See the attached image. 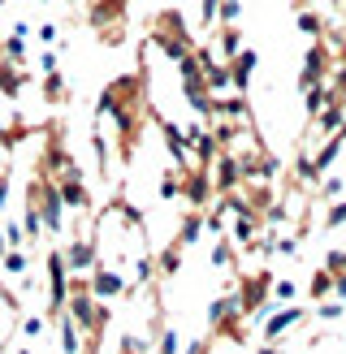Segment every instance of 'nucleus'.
Here are the masks:
<instances>
[{
	"mask_svg": "<svg viewBox=\"0 0 346 354\" xmlns=\"http://www.w3.org/2000/svg\"><path fill=\"white\" fill-rule=\"evenodd\" d=\"M95 117H113L117 121V138H121V160H134L138 143H143V117H147V86H143V69L121 74L100 91L95 100Z\"/></svg>",
	"mask_w": 346,
	"mask_h": 354,
	"instance_id": "obj_1",
	"label": "nucleus"
},
{
	"mask_svg": "<svg viewBox=\"0 0 346 354\" xmlns=\"http://www.w3.org/2000/svg\"><path fill=\"white\" fill-rule=\"evenodd\" d=\"M147 26H152V39L161 44V52H165L173 65L195 52V35L186 30V17H182L178 9H161V13H152V22H147Z\"/></svg>",
	"mask_w": 346,
	"mask_h": 354,
	"instance_id": "obj_2",
	"label": "nucleus"
},
{
	"mask_svg": "<svg viewBox=\"0 0 346 354\" xmlns=\"http://www.w3.org/2000/svg\"><path fill=\"white\" fill-rule=\"evenodd\" d=\"M86 290H91L100 303H109V298H121V294L130 290V281H126V272H117L113 263L95 259V263H91V272H86Z\"/></svg>",
	"mask_w": 346,
	"mask_h": 354,
	"instance_id": "obj_3",
	"label": "nucleus"
},
{
	"mask_svg": "<svg viewBox=\"0 0 346 354\" xmlns=\"http://www.w3.org/2000/svg\"><path fill=\"white\" fill-rule=\"evenodd\" d=\"M329 69H334L329 48H325L320 39H311L307 52H303V69H299V95L307 91V86H316V82H329Z\"/></svg>",
	"mask_w": 346,
	"mask_h": 354,
	"instance_id": "obj_4",
	"label": "nucleus"
},
{
	"mask_svg": "<svg viewBox=\"0 0 346 354\" xmlns=\"http://www.w3.org/2000/svg\"><path fill=\"white\" fill-rule=\"evenodd\" d=\"M65 294H69V268L61 259V246L48 251V315L65 311Z\"/></svg>",
	"mask_w": 346,
	"mask_h": 354,
	"instance_id": "obj_5",
	"label": "nucleus"
},
{
	"mask_svg": "<svg viewBox=\"0 0 346 354\" xmlns=\"http://www.w3.org/2000/svg\"><path fill=\"white\" fill-rule=\"evenodd\" d=\"M303 315H307V307H299V303H282L277 311H268L264 315V342H282L294 324H303Z\"/></svg>",
	"mask_w": 346,
	"mask_h": 354,
	"instance_id": "obj_6",
	"label": "nucleus"
},
{
	"mask_svg": "<svg viewBox=\"0 0 346 354\" xmlns=\"http://www.w3.org/2000/svg\"><path fill=\"white\" fill-rule=\"evenodd\" d=\"M208 177H212V190L217 194H230V190L242 186V165L234 160L230 151H217V160L208 165Z\"/></svg>",
	"mask_w": 346,
	"mask_h": 354,
	"instance_id": "obj_7",
	"label": "nucleus"
},
{
	"mask_svg": "<svg viewBox=\"0 0 346 354\" xmlns=\"http://www.w3.org/2000/svg\"><path fill=\"white\" fill-rule=\"evenodd\" d=\"M255 65H260V52L255 48H238L230 61H225V69H230V86L238 95H247V86L255 78Z\"/></svg>",
	"mask_w": 346,
	"mask_h": 354,
	"instance_id": "obj_8",
	"label": "nucleus"
},
{
	"mask_svg": "<svg viewBox=\"0 0 346 354\" xmlns=\"http://www.w3.org/2000/svg\"><path fill=\"white\" fill-rule=\"evenodd\" d=\"M61 259H65V268L69 272H91V263L100 259L95 251V238H69V246H61Z\"/></svg>",
	"mask_w": 346,
	"mask_h": 354,
	"instance_id": "obj_9",
	"label": "nucleus"
},
{
	"mask_svg": "<svg viewBox=\"0 0 346 354\" xmlns=\"http://www.w3.org/2000/svg\"><path fill=\"white\" fill-rule=\"evenodd\" d=\"M52 320H57V350H61V354H86V333L69 320L65 311L52 315Z\"/></svg>",
	"mask_w": 346,
	"mask_h": 354,
	"instance_id": "obj_10",
	"label": "nucleus"
},
{
	"mask_svg": "<svg viewBox=\"0 0 346 354\" xmlns=\"http://www.w3.org/2000/svg\"><path fill=\"white\" fill-rule=\"evenodd\" d=\"M126 9L130 0H91V13H86V22L95 26H113V22H126Z\"/></svg>",
	"mask_w": 346,
	"mask_h": 354,
	"instance_id": "obj_11",
	"label": "nucleus"
},
{
	"mask_svg": "<svg viewBox=\"0 0 346 354\" xmlns=\"http://www.w3.org/2000/svg\"><path fill=\"white\" fill-rule=\"evenodd\" d=\"M57 190L69 212H91V190H86L82 177H65V182H57Z\"/></svg>",
	"mask_w": 346,
	"mask_h": 354,
	"instance_id": "obj_12",
	"label": "nucleus"
},
{
	"mask_svg": "<svg viewBox=\"0 0 346 354\" xmlns=\"http://www.w3.org/2000/svg\"><path fill=\"white\" fill-rule=\"evenodd\" d=\"M225 238H230L234 246H242V251H247V246L260 238V216H255V212H238V216H234V225H230V234H225Z\"/></svg>",
	"mask_w": 346,
	"mask_h": 354,
	"instance_id": "obj_13",
	"label": "nucleus"
},
{
	"mask_svg": "<svg viewBox=\"0 0 346 354\" xmlns=\"http://www.w3.org/2000/svg\"><path fill=\"white\" fill-rule=\"evenodd\" d=\"M26 65H17V61H5L0 57V91H5V100H17L22 95V86H26Z\"/></svg>",
	"mask_w": 346,
	"mask_h": 354,
	"instance_id": "obj_14",
	"label": "nucleus"
},
{
	"mask_svg": "<svg viewBox=\"0 0 346 354\" xmlns=\"http://www.w3.org/2000/svg\"><path fill=\"white\" fill-rule=\"evenodd\" d=\"M212 35H217V61H230L234 52L242 48V30H238V22H217Z\"/></svg>",
	"mask_w": 346,
	"mask_h": 354,
	"instance_id": "obj_15",
	"label": "nucleus"
},
{
	"mask_svg": "<svg viewBox=\"0 0 346 354\" xmlns=\"http://www.w3.org/2000/svg\"><path fill=\"white\" fill-rule=\"evenodd\" d=\"M39 91H44L48 104H65L69 100V82H65L61 69H52V74H39Z\"/></svg>",
	"mask_w": 346,
	"mask_h": 354,
	"instance_id": "obj_16",
	"label": "nucleus"
},
{
	"mask_svg": "<svg viewBox=\"0 0 346 354\" xmlns=\"http://www.w3.org/2000/svg\"><path fill=\"white\" fill-rule=\"evenodd\" d=\"M199 234H203V212L195 207V212H186V216H182V225H178V238H173V242H178L182 251H186V246H195V242H199Z\"/></svg>",
	"mask_w": 346,
	"mask_h": 354,
	"instance_id": "obj_17",
	"label": "nucleus"
},
{
	"mask_svg": "<svg viewBox=\"0 0 346 354\" xmlns=\"http://www.w3.org/2000/svg\"><path fill=\"white\" fill-rule=\"evenodd\" d=\"M182 346H186V337L173 324H161L156 328V342H152V354H182Z\"/></svg>",
	"mask_w": 346,
	"mask_h": 354,
	"instance_id": "obj_18",
	"label": "nucleus"
},
{
	"mask_svg": "<svg viewBox=\"0 0 346 354\" xmlns=\"http://www.w3.org/2000/svg\"><path fill=\"white\" fill-rule=\"evenodd\" d=\"M230 315H238V303H234V294H221L212 298V307H208V333H217Z\"/></svg>",
	"mask_w": 346,
	"mask_h": 354,
	"instance_id": "obj_19",
	"label": "nucleus"
},
{
	"mask_svg": "<svg viewBox=\"0 0 346 354\" xmlns=\"http://www.w3.org/2000/svg\"><path fill=\"white\" fill-rule=\"evenodd\" d=\"M130 281H134V286H152V281H156V259L143 255V251H134L130 255Z\"/></svg>",
	"mask_w": 346,
	"mask_h": 354,
	"instance_id": "obj_20",
	"label": "nucleus"
},
{
	"mask_svg": "<svg viewBox=\"0 0 346 354\" xmlns=\"http://www.w3.org/2000/svg\"><path fill=\"white\" fill-rule=\"evenodd\" d=\"M182 272V246L169 242L161 255H156V277H178Z\"/></svg>",
	"mask_w": 346,
	"mask_h": 354,
	"instance_id": "obj_21",
	"label": "nucleus"
},
{
	"mask_svg": "<svg viewBox=\"0 0 346 354\" xmlns=\"http://www.w3.org/2000/svg\"><path fill=\"white\" fill-rule=\"evenodd\" d=\"M307 298L311 303H325V298H334V272L320 268V272H311V286H307Z\"/></svg>",
	"mask_w": 346,
	"mask_h": 354,
	"instance_id": "obj_22",
	"label": "nucleus"
},
{
	"mask_svg": "<svg viewBox=\"0 0 346 354\" xmlns=\"http://www.w3.org/2000/svg\"><path fill=\"white\" fill-rule=\"evenodd\" d=\"M294 26H299V35H307V39H320V35H325V17L311 13V9H299V13H294Z\"/></svg>",
	"mask_w": 346,
	"mask_h": 354,
	"instance_id": "obj_23",
	"label": "nucleus"
},
{
	"mask_svg": "<svg viewBox=\"0 0 346 354\" xmlns=\"http://www.w3.org/2000/svg\"><path fill=\"white\" fill-rule=\"evenodd\" d=\"M0 272H5V277H22L26 272V251H22V246H9V251L0 255Z\"/></svg>",
	"mask_w": 346,
	"mask_h": 354,
	"instance_id": "obj_24",
	"label": "nucleus"
},
{
	"mask_svg": "<svg viewBox=\"0 0 346 354\" xmlns=\"http://www.w3.org/2000/svg\"><path fill=\"white\" fill-rule=\"evenodd\" d=\"M208 259H212V268L230 272L234 268V242L230 238H217V246H212V255H208Z\"/></svg>",
	"mask_w": 346,
	"mask_h": 354,
	"instance_id": "obj_25",
	"label": "nucleus"
},
{
	"mask_svg": "<svg viewBox=\"0 0 346 354\" xmlns=\"http://www.w3.org/2000/svg\"><path fill=\"white\" fill-rule=\"evenodd\" d=\"M95 39L104 48H121L126 44V22H113V26H95Z\"/></svg>",
	"mask_w": 346,
	"mask_h": 354,
	"instance_id": "obj_26",
	"label": "nucleus"
},
{
	"mask_svg": "<svg viewBox=\"0 0 346 354\" xmlns=\"http://www.w3.org/2000/svg\"><path fill=\"white\" fill-rule=\"evenodd\" d=\"M294 298H299V286H294V281H273L268 286V303H294Z\"/></svg>",
	"mask_w": 346,
	"mask_h": 354,
	"instance_id": "obj_27",
	"label": "nucleus"
},
{
	"mask_svg": "<svg viewBox=\"0 0 346 354\" xmlns=\"http://www.w3.org/2000/svg\"><path fill=\"white\" fill-rule=\"evenodd\" d=\"M161 199H182V169H165V177H161Z\"/></svg>",
	"mask_w": 346,
	"mask_h": 354,
	"instance_id": "obj_28",
	"label": "nucleus"
},
{
	"mask_svg": "<svg viewBox=\"0 0 346 354\" xmlns=\"http://www.w3.org/2000/svg\"><path fill=\"white\" fill-rule=\"evenodd\" d=\"M311 315H316V320H338V315H346V303H342V298H325V303H316V307H311Z\"/></svg>",
	"mask_w": 346,
	"mask_h": 354,
	"instance_id": "obj_29",
	"label": "nucleus"
},
{
	"mask_svg": "<svg viewBox=\"0 0 346 354\" xmlns=\"http://www.w3.org/2000/svg\"><path fill=\"white\" fill-rule=\"evenodd\" d=\"M30 35H35V39H39L44 48H57V44H61V26H57V22H39Z\"/></svg>",
	"mask_w": 346,
	"mask_h": 354,
	"instance_id": "obj_30",
	"label": "nucleus"
},
{
	"mask_svg": "<svg viewBox=\"0 0 346 354\" xmlns=\"http://www.w3.org/2000/svg\"><path fill=\"white\" fill-rule=\"evenodd\" d=\"M316 190H320V199H338V194L346 190V182H342L338 173H329V177H320V182H316Z\"/></svg>",
	"mask_w": 346,
	"mask_h": 354,
	"instance_id": "obj_31",
	"label": "nucleus"
},
{
	"mask_svg": "<svg viewBox=\"0 0 346 354\" xmlns=\"http://www.w3.org/2000/svg\"><path fill=\"white\" fill-rule=\"evenodd\" d=\"M121 354H152V342L138 337V333H126V337H121Z\"/></svg>",
	"mask_w": 346,
	"mask_h": 354,
	"instance_id": "obj_32",
	"label": "nucleus"
},
{
	"mask_svg": "<svg viewBox=\"0 0 346 354\" xmlns=\"http://www.w3.org/2000/svg\"><path fill=\"white\" fill-rule=\"evenodd\" d=\"M17 328H22V337H44V328H48V320H44V315H22V324H17Z\"/></svg>",
	"mask_w": 346,
	"mask_h": 354,
	"instance_id": "obj_33",
	"label": "nucleus"
},
{
	"mask_svg": "<svg viewBox=\"0 0 346 354\" xmlns=\"http://www.w3.org/2000/svg\"><path fill=\"white\" fill-rule=\"evenodd\" d=\"M0 229H5V246H22V242H26L22 221H5V216H0Z\"/></svg>",
	"mask_w": 346,
	"mask_h": 354,
	"instance_id": "obj_34",
	"label": "nucleus"
},
{
	"mask_svg": "<svg viewBox=\"0 0 346 354\" xmlns=\"http://www.w3.org/2000/svg\"><path fill=\"white\" fill-rule=\"evenodd\" d=\"M273 251H277V255H286V259H290V255H299V234L277 238V242H273Z\"/></svg>",
	"mask_w": 346,
	"mask_h": 354,
	"instance_id": "obj_35",
	"label": "nucleus"
},
{
	"mask_svg": "<svg viewBox=\"0 0 346 354\" xmlns=\"http://www.w3.org/2000/svg\"><path fill=\"white\" fill-rule=\"evenodd\" d=\"M199 22H203V30L217 26V0H199Z\"/></svg>",
	"mask_w": 346,
	"mask_h": 354,
	"instance_id": "obj_36",
	"label": "nucleus"
},
{
	"mask_svg": "<svg viewBox=\"0 0 346 354\" xmlns=\"http://www.w3.org/2000/svg\"><path fill=\"white\" fill-rule=\"evenodd\" d=\"M338 225H346V203H334L325 212V229H338Z\"/></svg>",
	"mask_w": 346,
	"mask_h": 354,
	"instance_id": "obj_37",
	"label": "nucleus"
},
{
	"mask_svg": "<svg viewBox=\"0 0 346 354\" xmlns=\"http://www.w3.org/2000/svg\"><path fill=\"white\" fill-rule=\"evenodd\" d=\"M52 69H61V65H57V52L48 48V52H39V74H52Z\"/></svg>",
	"mask_w": 346,
	"mask_h": 354,
	"instance_id": "obj_38",
	"label": "nucleus"
},
{
	"mask_svg": "<svg viewBox=\"0 0 346 354\" xmlns=\"http://www.w3.org/2000/svg\"><path fill=\"white\" fill-rule=\"evenodd\" d=\"M255 354H282V350H277V342H264V346H260Z\"/></svg>",
	"mask_w": 346,
	"mask_h": 354,
	"instance_id": "obj_39",
	"label": "nucleus"
},
{
	"mask_svg": "<svg viewBox=\"0 0 346 354\" xmlns=\"http://www.w3.org/2000/svg\"><path fill=\"white\" fill-rule=\"evenodd\" d=\"M334 134H338V138H342V143H346V117L338 121V130H334Z\"/></svg>",
	"mask_w": 346,
	"mask_h": 354,
	"instance_id": "obj_40",
	"label": "nucleus"
},
{
	"mask_svg": "<svg viewBox=\"0 0 346 354\" xmlns=\"http://www.w3.org/2000/svg\"><path fill=\"white\" fill-rule=\"evenodd\" d=\"M17 354H35V350H30V346H22V350H17Z\"/></svg>",
	"mask_w": 346,
	"mask_h": 354,
	"instance_id": "obj_41",
	"label": "nucleus"
},
{
	"mask_svg": "<svg viewBox=\"0 0 346 354\" xmlns=\"http://www.w3.org/2000/svg\"><path fill=\"white\" fill-rule=\"evenodd\" d=\"M61 5H69V9H74V5H78V0H61Z\"/></svg>",
	"mask_w": 346,
	"mask_h": 354,
	"instance_id": "obj_42",
	"label": "nucleus"
},
{
	"mask_svg": "<svg viewBox=\"0 0 346 354\" xmlns=\"http://www.w3.org/2000/svg\"><path fill=\"white\" fill-rule=\"evenodd\" d=\"M35 5H48V0H35Z\"/></svg>",
	"mask_w": 346,
	"mask_h": 354,
	"instance_id": "obj_43",
	"label": "nucleus"
},
{
	"mask_svg": "<svg viewBox=\"0 0 346 354\" xmlns=\"http://www.w3.org/2000/svg\"><path fill=\"white\" fill-rule=\"evenodd\" d=\"M0 9H5V0H0Z\"/></svg>",
	"mask_w": 346,
	"mask_h": 354,
	"instance_id": "obj_44",
	"label": "nucleus"
}]
</instances>
